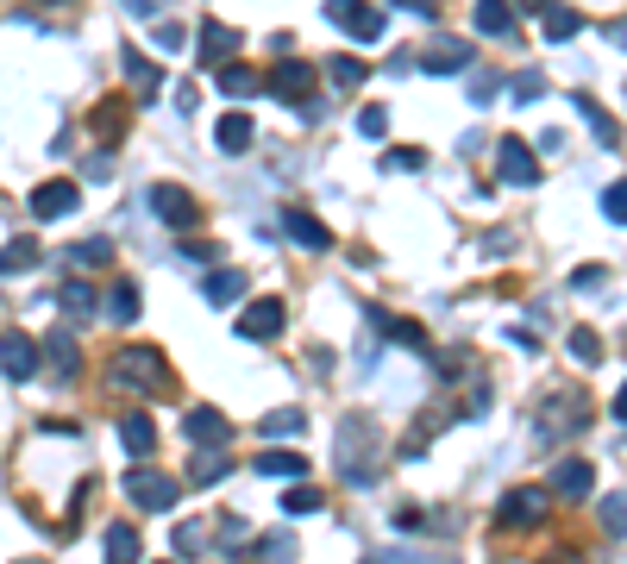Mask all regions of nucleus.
Segmentation results:
<instances>
[{
  "mask_svg": "<svg viewBox=\"0 0 627 564\" xmlns=\"http://www.w3.org/2000/svg\"><path fill=\"white\" fill-rule=\"evenodd\" d=\"M113 383L120 389H138V395H170V364H164V351H151V345H132L113 358Z\"/></svg>",
  "mask_w": 627,
  "mask_h": 564,
  "instance_id": "nucleus-1",
  "label": "nucleus"
},
{
  "mask_svg": "<svg viewBox=\"0 0 627 564\" xmlns=\"http://www.w3.org/2000/svg\"><path fill=\"white\" fill-rule=\"evenodd\" d=\"M145 207H151V214L164 220V226H176V232L201 226V201H195L182 182H151V188H145Z\"/></svg>",
  "mask_w": 627,
  "mask_h": 564,
  "instance_id": "nucleus-2",
  "label": "nucleus"
},
{
  "mask_svg": "<svg viewBox=\"0 0 627 564\" xmlns=\"http://www.w3.org/2000/svg\"><path fill=\"white\" fill-rule=\"evenodd\" d=\"M370 445H377V427H370L364 414H352V420L339 427V464H345V477H352V483H370V477H377V470H370Z\"/></svg>",
  "mask_w": 627,
  "mask_h": 564,
  "instance_id": "nucleus-3",
  "label": "nucleus"
},
{
  "mask_svg": "<svg viewBox=\"0 0 627 564\" xmlns=\"http://www.w3.org/2000/svg\"><path fill=\"white\" fill-rule=\"evenodd\" d=\"M546 514H552V483H546V489L527 483V489H508V496H502L496 521H508V527H540Z\"/></svg>",
  "mask_w": 627,
  "mask_h": 564,
  "instance_id": "nucleus-4",
  "label": "nucleus"
},
{
  "mask_svg": "<svg viewBox=\"0 0 627 564\" xmlns=\"http://www.w3.org/2000/svg\"><path fill=\"white\" fill-rule=\"evenodd\" d=\"M126 496H132L138 508H151V514H164V508H176V496H182V483H176V477H164V470H132V477H126Z\"/></svg>",
  "mask_w": 627,
  "mask_h": 564,
  "instance_id": "nucleus-5",
  "label": "nucleus"
},
{
  "mask_svg": "<svg viewBox=\"0 0 627 564\" xmlns=\"http://www.w3.org/2000/svg\"><path fill=\"white\" fill-rule=\"evenodd\" d=\"M38 358H44V351L19 333V326H7V333H0V370H7L13 383H32V376H38Z\"/></svg>",
  "mask_w": 627,
  "mask_h": 564,
  "instance_id": "nucleus-6",
  "label": "nucleus"
},
{
  "mask_svg": "<svg viewBox=\"0 0 627 564\" xmlns=\"http://www.w3.org/2000/svg\"><path fill=\"white\" fill-rule=\"evenodd\" d=\"M327 13H333V26H339V32H352L358 44H377V38H383L377 7H364V0H327Z\"/></svg>",
  "mask_w": 627,
  "mask_h": 564,
  "instance_id": "nucleus-7",
  "label": "nucleus"
},
{
  "mask_svg": "<svg viewBox=\"0 0 627 564\" xmlns=\"http://www.w3.org/2000/svg\"><path fill=\"white\" fill-rule=\"evenodd\" d=\"M270 94H276L283 107H301V101L314 94V69H308V63H295V57H283V63L270 69Z\"/></svg>",
  "mask_w": 627,
  "mask_h": 564,
  "instance_id": "nucleus-8",
  "label": "nucleus"
},
{
  "mask_svg": "<svg viewBox=\"0 0 627 564\" xmlns=\"http://www.w3.org/2000/svg\"><path fill=\"white\" fill-rule=\"evenodd\" d=\"M496 170H502L508 182H521V188H533V182H540V163H533V151L521 145L515 132H502V145H496Z\"/></svg>",
  "mask_w": 627,
  "mask_h": 564,
  "instance_id": "nucleus-9",
  "label": "nucleus"
},
{
  "mask_svg": "<svg viewBox=\"0 0 627 564\" xmlns=\"http://www.w3.org/2000/svg\"><path fill=\"white\" fill-rule=\"evenodd\" d=\"M283 301H276V295H264V301H251V308L239 314V339H276V333H283Z\"/></svg>",
  "mask_w": 627,
  "mask_h": 564,
  "instance_id": "nucleus-10",
  "label": "nucleus"
},
{
  "mask_svg": "<svg viewBox=\"0 0 627 564\" xmlns=\"http://www.w3.org/2000/svg\"><path fill=\"white\" fill-rule=\"evenodd\" d=\"M32 214H38V220H63V214H76V182H63V176L38 182V188H32Z\"/></svg>",
  "mask_w": 627,
  "mask_h": 564,
  "instance_id": "nucleus-11",
  "label": "nucleus"
},
{
  "mask_svg": "<svg viewBox=\"0 0 627 564\" xmlns=\"http://www.w3.org/2000/svg\"><path fill=\"white\" fill-rule=\"evenodd\" d=\"M596 489V464L584 458H565V464H552V496H565V502H584Z\"/></svg>",
  "mask_w": 627,
  "mask_h": 564,
  "instance_id": "nucleus-12",
  "label": "nucleus"
},
{
  "mask_svg": "<svg viewBox=\"0 0 627 564\" xmlns=\"http://www.w3.org/2000/svg\"><path fill=\"white\" fill-rule=\"evenodd\" d=\"M421 63L433 69V76H458V69H471V44H464V38H446V32H439V38L427 44V51H421Z\"/></svg>",
  "mask_w": 627,
  "mask_h": 564,
  "instance_id": "nucleus-13",
  "label": "nucleus"
},
{
  "mask_svg": "<svg viewBox=\"0 0 627 564\" xmlns=\"http://www.w3.org/2000/svg\"><path fill=\"white\" fill-rule=\"evenodd\" d=\"M232 51H239V26H201V38H195V57H201V69H220Z\"/></svg>",
  "mask_w": 627,
  "mask_h": 564,
  "instance_id": "nucleus-14",
  "label": "nucleus"
},
{
  "mask_svg": "<svg viewBox=\"0 0 627 564\" xmlns=\"http://www.w3.org/2000/svg\"><path fill=\"white\" fill-rule=\"evenodd\" d=\"M283 232H289L301 251H327V245H333V232L320 226L314 214H301V207H289V214H283Z\"/></svg>",
  "mask_w": 627,
  "mask_h": 564,
  "instance_id": "nucleus-15",
  "label": "nucleus"
},
{
  "mask_svg": "<svg viewBox=\"0 0 627 564\" xmlns=\"http://www.w3.org/2000/svg\"><path fill=\"white\" fill-rule=\"evenodd\" d=\"M120 439H126V452H132V458H151V452H157V427H151V414H145V408L120 414Z\"/></svg>",
  "mask_w": 627,
  "mask_h": 564,
  "instance_id": "nucleus-16",
  "label": "nucleus"
},
{
  "mask_svg": "<svg viewBox=\"0 0 627 564\" xmlns=\"http://www.w3.org/2000/svg\"><path fill=\"white\" fill-rule=\"evenodd\" d=\"M88 126H95L101 145H120V138H126V101H120V94H107V101L88 113Z\"/></svg>",
  "mask_w": 627,
  "mask_h": 564,
  "instance_id": "nucleus-17",
  "label": "nucleus"
},
{
  "mask_svg": "<svg viewBox=\"0 0 627 564\" xmlns=\"http://www.w3.org/2000/svg\"><path fill=\"white\" fill-rule=\"evenodd\" d=\"M251 138H258V126H251V113H226V120L214 126V145H220L226 157H239V151H251Z\"/></svg>",
  "mask_w": 627,
  "mask_h": 564,
  "instance_id": "nucleus-18",
  "label": "nucleus"
},
{
  "mask_svg": "<svg viewBox=\"0 0 627 564\" xmlns=\"http://www.w3.org/2000/svg\"><path fill=\"white\" fill-rule=\"evenodd\" d=\"M220 94H232V101H245V94H258V88H270V76H258L251 63H220Z\"/></svg>",
  "mask_w": 627,
  "mask_h": 564,
  "instance_id": "nucleus-19",
  "label": "nucleus"
},
{
  "mask_svg": "<svg viewBox=\"0 0 627 564\" xmlns=\"http://www.w3.org/2000/svg\"><path fill=\"white\" fill-rule=\"evenodd\" d=\"M370 314V326H377L383 339H396V345H408V351H427V333L414 320H396V314H383V308H364Z\"/></svg>",
  "mask_w": 627,
  "mask_h": 564,
  "instance_id": "nucleus-20",
  "label": "nucleus"
},
{
  "mask_svg": "<svg viewBox=\"0 0 627 564\" xmlns=\"http://www.w3.org/2000/svg\"><path fill=\"white\" fill-rule=\"evenodd\" d=\"M38 264H44V245L32 239V232H26V239H13V245H0V270H7V276H26Z\"/></svg>",
  "mask_w": 627,
  "mask_h": 564,
  "instance_id": "nucleus-21",
  "label": "nucleus"
},
{
  "mask_svg": "<svg viewBox=\"0 0 627 564\" xmlns=\"http://www.w3.org/2000/svg\"><path fill=\"white\" fill-rule=\"evenodd\" d=\"M477 32L483 38H508L515 32V0H477Z\"/></svg>",
  "mask_w": 627,
  "mask_h": 564,
  "instance_id": "nucleus-22",
  "label": "nucleus"
},
{
  "mask_svg": "<svg viewBox=\"0 0 627 564\" xmlns=\"http://www.w3.org/2000/svg\"><path fill=\"white\" fill-rule=\"evenodd\" d=\"M182 433H189L195 445H226V439H232V427H226L214 408H195L189 420H182Z\"/></svg>",
  "mask_w": 627,
  "mask_h": 564,
  "instance_id": "nucleus-23",
  "label": "nucleus"
},
{
  "mask_svg": "<svg viewBox=\"0 0 627 564\" xmlns=\"http://www.w3.org/2000/svg\"><path fill=\"white\" fill-rule=\"evenodd\" d=\"M44 364H51L57 376H76V370H82V351H76V339H69L63 326H57L51 339H44Z\"/></svg>",
  "mask_w": 627,
  "mask_h": 564,
  "instance_id": "nucleus-24",
  "label": "nucleus"
},
{
  "mask_svg": "<svg viewBox=\"0 0 627 564\" xmlns=\"http://www.w3.org/2000/svg\"><path fill=\"white\" fill-rule=\"evenodd\" d=\"M120 63H126V76H132V88H138V94H157V88H164V69L145 63V51H132V44H126Z\"/></svg>",
  "mask_w": 627,
  "mask_h": 564,
  "instance_id": "nucleus-25",
  "label": "nucleus"
},
{
  "mask_svg": "<svg viewBox=\"0 0 627 564\" xmlns=\"http://www.w3.org/2000/svg\"><path fill=\"white\" fill-rule=\"evenodd\" d=\"M57 308L76 314V320H88V314H101V295L88 289V282H63V289H57Z\"/></svg>",
  "mask_w": 627,
  "mask_h": 564,
  "instance_id": "nucleus-26",
  "label": "nucleus"
},
{
  "mask_svg": "<svg viewBox=\"0 0 627 564\" xmlns=\"http://www.w3.org/2000/svg\"><path fill=\"white\" fill-rule=\"evenodd\" d=\"M201 295L214 301V308H226V301H239V295H245V270H214V276L201 282Z\"/></svg>",
  "mask_w": 627,
  "mask_h": 564,
  "instance_id": "nucleus-27",
  "label": "nucleus"
},
{
  "mask_svg": "<svg viewBox=\"0 0 627 564\" xmlns=\"http://www.w3.org/2000/svg\"><path fill=\"white\" fill-rule=\"evenodd\" d=\"M107 564H138V527L132 521L107 527Z\"/></svg>",
  "mask_w": 627,
  "mask_h": 564,
  "instance_id": "nucleus-28",
  "label": "nucleus"
},
{
  "mask_svg": "<svg viewBox=\"0 0 627 564\" xmlns=\"http://www.w3.org/2000/svg\"><path fill=\"white\" fill-rule=\"evenodd\" d=\"M258 433L264 439H295V433H308V414H301V408H276V414L258 420Z\"/></svg>",
  "mask_w": 627,
  "mask_h": 564,
  "instance_id": "nucleus-29",
  "label": "nucleus"
},
{
  "mask_svg": "<svg viewBox=\"0 0 627 564\" xmlns=\"http://www.w3.org/2000/svg\"><path fill=\"white\" fill-rule=\"evenodd\" d=\"M540 32H546V44H565V38L584 32V19H577L571 7H546V13H540Z\"/></svg>",
  "mask_w": 627,
  "mask_h": 564,
  "instance_id": "nucleus-30",
  "label": "nucleus"
},
{
  "mask_svg": "<svg viewBox=\"0 0 627 564\" xmlns=\"http://www.w3.org/2000/svg\"><path fill=\"white\" fill-rule=\"evenodd\" d=\"M107 320H113V326H132V320H138V289H132L126 276L107 289Z\"/></svg>",
  "mask_w": 627,
  "mask_h": 564,
  "instance_id": "nucleus-31",
  "label": "nucleus"
},
{
  "mask_svg": "<svg viewBox=\"0 0 627 564\" xmlns=\"http://www.w3.org/2000/svg\"><path fill=\"white\" fill-rule=\"evenodd\" d=\"M226 470H232V464L220 458V445H207V452H201V445H195V464H189V483H201V489H207V483H220V477H226Z\"/></svg>",
  "mask_w": 627,
  "mask_h": 564,
  "instance_id": "nucleus-32",
  "label": "nucleus"
},
{
  "mask_svg": "<svg viewBox=\"0 0 627 564\" xmlns=\"http://www.w3.org/2000/svg\"><path fill=\"white\" fill-rule=\"evenodd\" d=\"M327 76H333V88L352 94V88L370 82V63H364V57H333V63H327Z\"/></svg>",
  "mask_w": 627,
  "mask_h": 564,
  "instance_id": "nucleus-33",
  "label": "nucleus"
},
{
  "mask_svg": "<svg viewBox=\"0 0 627 564\" xmlns=\"http://www.w3.org/2000/svg\"><path fill=\"white\" fill-rule=\"evenodd\" d=\"M258 470L264 477H308V458L301 452H258Z\"/></svg>",
  "mask_w": 627,
  "mask_h": 564,
  "instance_id": "nucleus-34",
  "label": "nucleus"
},
{
  "mask_svg": "<svg viewBox=\"0 0 627 564\" xmlns=\"http://www.w3.org/2000/svg\"><path fill=\"white\" fill-rule=\"evenodd\" d=\"M577 113H584V120H590V132L602 138V145H621V126H615L609 113H602V107L590 101V94H577Z\"/></svg>",
  "mask_w": 627,
  "mask_h": 564,
  "instance_id": "nucleus-35",
  "label": "nucleus"
},
{
  "mask_svg": "<svg viewBox=\"0 0 627 564\" xmlns=\"http://www.w3.org/2000/svg\"><path fill=\"white\" fill-rule=\"evenodd\" d=\"M283 508H289V514H320V508H327V496H320L314 483H295L289 496H283Z\"/></svg>",
  "mask_w": 627,
  "mask_h": 564,
  "instance_id": "nucleus-36",
  "label": "nucleus"
},
{
  "mask_svg": "<svg viewBox=\"0 0 627 564\" xmlns=\"http://www.w3.org/2000/svg\"><path fill=\"white\" fill-rule=\"evenodd\" d=\"M113 245L107 239H82V245H69V264H107Z\"/></svg>",
  "mask_w": 627,
  "mask_h": 564,
  "instance_id": "nucleus-37",
  "label": "nucleus"
},
{
  "mask_svg": "<svg viewBox=\"0 0 627 564\" xmlns=\"http://www.w3.org/2000/svg\"><path fill=\"white\" fill-rule=\"evenodd\" d=\"M571 358H577V364H596V358H602V339L590 333V326H577V333H571Z\"/></svg>",
  "mask_w": 627,
  "mask_h": 564,
  "instance_id": "nucleus-38",
  "label": "nucleus"
},
{
  "mask_svg": "<svg viewBox=\"0 0 627 564\" xmlns=\"http://www.w3.org/2000/svg\"><path fill=\"white\" fill-rule=\"evenodd\" d=\"M602 214H609L615 226H627V182H609V188H602Z\"/></svg>",
  "mask_w": 627,
  "mask_h": 564,
  "instance_id": "nucleus-39",
  "label": "nucleus"
},
{
  "mask_svg": "<svg viewBox=\"0 0 627 564\" xmlns=\"http://www.w3.org/2000/svg\"><path fill=\"white\" fill-rule=\"evenodd\" d=\"M245 539H251V521H239V514H226V527H220V546H226V552H245Z\"/></svg>",
  "mask_w": 627,
  "mask_h": 564,
  "instance_id": "nucleus-40",
  "label": "nucleus"
},
{
  "mask_svg": "<svg viewBox=\"0 0 627 564\" xmlns=\"http://www.w3.org/2000/svg\"><path fill=\"white\" fill-rule=\"evenodd\" d=\"M602 527H609V533H627V496H609V502H602Z\"/></svg>",
  "mask_w": 627,
  "mask_h": 564,
  "instance_id": "nucleus-41",
  "label": "nucleus"
},
{
  "mask_svg": "<svg viewBox=\"0 0 627 564\" xmlns=\"http://www.w3.org/2000/svg\"><path fill=\"white\" fill-rule=\"evenodd\" d=\"M358 132H364V138H383V132H389V113H383V107H364V113H358Z\"/></svg>",
  "mask_w": 627,
  "mask_h": 564,
  "instance_id": "nucleus-42",
  "label": "nucleus"
},
{
  "mask_svg": "<svg viewBox=\"0 0 627 564\" xmlns=\"http://www.w3.org/2000/svg\"><path fill=\"white\" fill-rule=\"evenodd\" d=\"M421 163H427V151H414V145H408V151H389V157H383V170H421Z\"/></svg>",
  "mask_w": 627,
  "mask_h": 564,
  "instance_id": "nucleus-43",
  "label": "nucleus"
},
{
  "mask_svg": "<svg viewBox=\"0 0 627 564\" xmlns=\"http://www.w3.org/2000/svg\"><path fill=\"white\" fill-rule=\"evenodd\" d=\"M182 44H189L182 26H157V51H182Z\"/></svg>",
  "mask_w": 627,
  "mask_h": 564,
  "instance_id": "nucleus-44",
  "label": "nucleus"
},
{
  "mask_svg": "<svg viewBox=\"0 0 627 564\" xmlns=\"http://www.w3.org/2000/svg\"><path fill=\"white\" fill-rule=\"evenodd\" d=\"M176 552H201V527H176Z\"/></svg>",
  "mask_w": 627,
  "mask_h": 564,
  "instance_id": "nucleus-45",
  "label": "nucleus"
},
{
  "mask_svg": "<svg viewBox=\"0 0 627 564\" xmlns=\"http://www.w3.org/2000/svg\"><path fill=\"white\" fill-rule=\"evenodd\" d=\"M602 38H609V44H621V51H627V19H602Z\"/></svg>",
  "mask_w": 627,
  "mask_h": 564,
  "instance_id": "nucleus-46",
  "label": "nucleus"
},
{
  "mask_svg": "<svg viewBox=\"0 0 627 564\" xmlns=\"http://www.w3.org/2000/svg\"><path fill=\"white\" fill-rule=\"evenodd\" d=\"M609 414H615V420H621V427H627V383L615 389V408H609Z\"/></svg>",
  "mask_w": 627,
  "mask_h": 564,
  "instance_id": "nucleus-47",
  "label": "nucleus"
},
{
  "mask_svg": "<svg viewBox=\"0 0 627 564\" xmlns=\"http://www.w3.org/2000/svg\"><path fill=\"white\" fill-rule=\"evenodd\" d=\"M126 7H132V13H157V7H164V0H126Z\"/></svg>",
  "mask_w": 627,
  "mask_h": 564,
  "instance_id": "nucleus-48",
  "label": "nucleus"
},
{
  "mask_svg": "<svg viewBox=\"0 0 627 564\" xmlns=\"http://www.w3.org/2000/svg\"><path fill=\"white\" fill-rule=\"evenodd\" d=\"M364 564H414V558H402V552H383V558H364Z\"/></svg>",
  "mask_w": 627,
  "mask_h": 564,
  "instance_id": "nucleus-49",
  "label": "nucleus"
},
{
  "mask_svg": "<svg viewBox=\"0 0 627 564\" xmlns=\"http://www.w3.org/2000/svg\"><path fill=\"white\" fill-rule=\"evenodd\" d=\"M521 7H533V13H546V7H552V0H521Z\"/></svg>",
  "mask_w": 627,
  "mask_h": 564,
  "instance_id": "nucleus-50",
  "label": "nucleus"
},
{
  "mask_svg": "<svg viewBox=\"0 0 627 564\" xmlns=\"http://www.w3.org/2000/svg\"><path fill=\"white\" fill-rule=\"evenodd\" d=\"M157 564H170V558H157Z\"/></svg>",
  "mask_w": 627,
  "mask_h": 564,
  "instance_id": "nucleus-51",
  "label": "nucleus"
}]
</instances>
